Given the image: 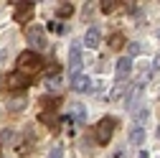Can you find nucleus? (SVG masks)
<instances>
[{"mask_svg": "<svg viewBox=\"0 0 160 158\" xmlns=\"http://www.w3.org/2000/svg\"><path fill=\"white\" fill-rule=\"evenodd\" d=\"M18 71L21 74H36V71H41L43 69V59L38 56L36 51H23V54H18Z\"/></svg>", "mask_w": 160, "mask_h": 158, "instance_id": "obj_1", "label": "nucleus"}, {"mask_svg": "<svg viewBox=\"0 0 160 158\" xmlns=\"http://www.w3.org/2000/svg\"><path fill=\"white\" fill-rule=\"evenodd\" d=\"M114 128H117V120H114V117H102V120L97 123V128H94L97 143H99V145H107V143L112 140V135H114Z\"/></svg>", "mask_w": 160, "mask_h": 158, "instance_id": "obj_2", "label": "nucleus"}, {"mask_svg": "<svg viewBox=\"0 0 160 158\" xmlns=\"http://www.w3.org/2000/svg\"><path fill=\"white\" fill-rule=\"evenodd\" d=\"M26 41L33 49H46V28L43 26H26Z\"/></svg>", "mask_w": 160, "mask_h": 158, "instance_id": "obj_3", "label": "nucleus"}, {"mask_svg": "<svg viewBox=\"0 0 160 158\" xmlns=\"http://www.w3.org/2000/svg\"><path fill=\"white\" fill-rule=\"evenodd\" d=\"M13 5H18L15 13H13L15 23H28L33 18V13H36V3H13Z\"/></svg>", "mask_w": 160, "mask_h": 158, "instance_id": "obj_4", "label": "nucleus"}, {"mask_svg": "<svg viewBox=\"0 0 160 158\" xmlns=\"http://www.w3.org/2000/svg\"><path fill=\"white\" fill-rule=\"evenodd\" d=\"M79 69H82V44H71V51H69V74L76 76Z\"/></svg>", "mask_w": 160, "mask_h": 158, "instance_id": "obj_5", "label": "nucleus"}, {"mask_svg": "<svg viewBox=\"0 0 160 158\" xmlns=\"http://www.w3.org/2000/svg\"><path fill=\"white\" fill-rule=\"evenodd\" d=\"M5 84L13 87V89H26V87H28V76L21 74V71H13V74L5 76Z\"/></svg>", "mask_w": 160, "mask_h": 158, "instance_id": "obj_6", "label": "nucleus"}, {"mask_svg": "<svg viewBox=\"0 0 160 158\" xmlns=\"http://www.w3.org/2000/svg\"><path fill=\"white\" fill-rule=\"evenodd\" d=\"M99 41H102V33H99V28H97V26H89V28H87V33H84V46L97 49V46H99Z\"/></svg>", "mask_w": 160, "mask_h": 158, "instance_id": "obj_7", "label": "nucleus"}, {"mask_svg": "<svg viewBox=\"0 0 160 158\" xmlns=\"http://www.w3.org/2000/svg\"><path fill=\"white\" fill-rule=\"evenodd\" d=\"M117 79H119V82H125V79H127V74L132 71V59L130 56H122V59H119V61H117Z\"/></svg>", "mask_w": 160, "mask_h": 158, "instance_id": "obj_8", "label": "nucleus"}, {"mask_svg": "<svg viewBox=\"0 0 160 158\" xmlns=\"http://www.w3.org/2000/svg\"><path fill=\"white\" fill-rule=\"evenodd\" d=\"M71 89H74V92H89V89H92V79H89L87 74H76V76L71 79Z\"/></svg>", "mask_w": 160, "mask_h": 158, "instance_id": "obj_9", "label": "nucleus"}, {"mask_svg": "<svg viewBox=\"0 0 160 158\" xmlns=\"http://www.w3.org/2000/svg\"><path fill=\"white\" fill-rule=\"evenodd\" d=\"M38 120H41L43 125H48V128H51L53 133L58 130V125H61V120H58V117H56L53 112H41V115H38Z\"/></svg>", "mask_w": 160, "mask_h": 158, "instance_id": "obj_10", "label": "nucleus"}, {"mask_svg": "<svg viewBox=\"0 0 160 158\" xmlns=\"http://www.w3.org/2000/svg\"><path fill=\"white\" fill-rule=\"evenodd\" d=\"M142 140H145V128H142V125L132 128V130H130V145H140Z\"/></svg>", "mask_w": 160, "mask_h": 158, "instance_id": "obj_11", "label": "nucleus"}, {"mask_svg": "<svg viewBox=\"0 0 160 158\" xmlns=\"http://www.w3.org/2000/svg\"><path fill=\"white\" fill-rule=\"evenodd\" d=\"M132 115H135V120H137V123H145L148 117H150V110H148L145 105H137V107L132 110Z\"/></svg>", "mask_w": 160, "mask_h": 158, "instance_id": "obj_12", "label": "nucleus"}, {"mask_svg": "<svg viewBox=\"0 0 160 158\" xmlns=\"http://www.w3.org/2000/svg\"><path fill=\"white\" fill-rule=\"evenodd\" d=\"M69 110L74 112V117H76L79 123H87V110H84V105H79V102H76V105H71Z\"/></svg>", "mask_w": 160, "mask_h": 158, "instance_id": "obj_13", "label": "nucleus"}, {"mask_svg": "<svg viewBox=\"0 0 160 158\" xmlns=\"http://www.w3.org/2000/svg\"><path fill=\"white\" fill-rule=\"evenodd\" d=\"M56 15H58V18L74 15V5H71V3H61V5H58V10H56Z\"/></svg>", "mask_w": 160, "mask_h": 158, "instance_id": "obj_14", "label": "nucleus"}, {"mask_svg": "<svg viewBox=\"0 0 160 158\" xmlns=\"http://www.w3.org/2000/svg\"><path fill=\"white\" fill-rule=\"evenodd\" d=\"M125 46V36L122 33H112L109 36V49H122Z\"/></svg>", "mask_w": 160, "mask_h": 158, "instance_id": "obj_15", "label": "nucleus"}, {"mask_svg": "<svg viewBox=\"0 0 160 158\" xmlns=\"http://www.w3.org/2000/svg\"><path fill=\"white\" fill-rule=\"evenodd\" d=\"M117 5H122V3H117V0H104V3H102V13H114L117 10Z\"/></svg>", "mask_w": 160, "mask_h": 158, "instance_id": "obj_16", "label": "nucleus"}, {"mask_svg": "<svg viewBox=\"0 0 160 158\" xmlns=\"http://www.w3.org/2000/svg\"><path fill=\"white\" fill-rule=\"evenodd\" d=\"M58 84H61V76H58V74H53L51 79H46V89H56Z\"/></svg>", "mask_w": 160, "mask_h": 158, "instance_id": "obj_17", "label": "nucleus"}, {"mask_svg": "<svg viewBox=\"0 0 160 158\" xmlns=\"http://www.w3.org/2000/svg\"><path fill=\"white\" fill-rule=\"evenodd\" d=\"M127 51H130V59H132V56H137V54H140V51H142V46H140V44H137V41H132V44H130V46H127Z\"/></svg>", "mask_w": 160, "mask_h": 158, "instance_id": "obj_18", "label": "nucleus"}, {"mask_svg": "<svg viewBox=\"0 0 160 158\" xmlns=\"http://www.w3.org/2000/svg\"><path fill=\"white\" fill-rule=\"evenodd\" d=\"M48 158H64V148H58V145L51 148V155H48Z\"/></svg>", "mask_w": 160, "mask_h": 158, "instance_id": "obj_19", "label": "nucleus"}, {"mask_svg": "<svg viewBox=\"0 0 160 158\" xmlns=\"http://www.w3.org/2000/svg\"><path fill=\"white\" fill-rule=\"evenodd\" d=\"M155 71H160V56L152 59V69H150V74H155Z\"/></svg>", "mask_w": 160, "mask_h": 158, "instance_id": "obj_20", "label": "nucleus"}, {"mask_svg": "<svg viewBox=\"0 0 160 158\" xmlns=\"http://www.w3.org/2000/svg\"><path fill=\"white\" fill-rule=\"evenodd\" d=\"M48 28H51L53 33H64V28H61V26H58V23H48Z\"/></svg>", "mask_w": 160, "mask_h": 158, "instance_id": "obj_21", "label": "nucleus"}, {"mask_svg": "<svg viewBox=\"0 0 160 158\" xmlns=\"http://www.w3.org/2000/svg\"><path fill=\"white\" fill-rule=\"evenodd\" d=\"M10 138H13V133H10V130H3V135H0V140H10Z\"/></svg>", "mask_w": 160, "mask_h": 158, "instance_id": "obj_22", "label": "nucleus"}, {"mask_svg": "<svg viewBox=\"0 0 160 158\" xmlns=\"http://www.w3.org/2000/svg\"><path fill=\"white\" fill-rule=\"evenodd\" d=\"M3 87H5V76H0V92H3Z\"/></svg>", "mask_w": 160, "mask_h": 158, "instance_id": "obj_23", "label": "nucleus"}, {"mask_svg": "<svg viewBox=\"0 0 160 158\" xmlns=\"http://www.w3.org/2000/svg\"><path fill=\"white\" fill-rule=\"evenodd\" d=\"M114 158H122V153H117V155H114Z\"/></svg>", "mask_w": 160, "mask_h": 158, "instance_id": "obj_24", "label": "nucleus"}, {"mask_svg": "<svg viewBox=\"0 0 160 158\" xmlns=\"http://www.w3.org/2000/svg\"><path fill=\"white\" fill-rule=\"evenodd\" d=\"M158 38H160V31H158Z\"/></svg>", "mask_w": 160, "mask_h": 158, "instance_id": "obj_25", "label": "nucleus"}]
</instances>
